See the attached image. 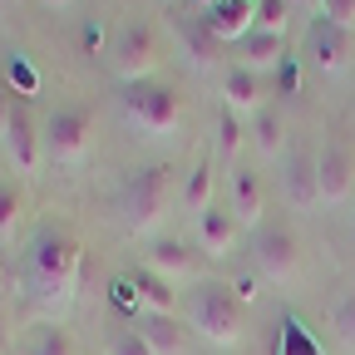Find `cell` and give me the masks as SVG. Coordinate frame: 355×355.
I'll return each instance as SVG.
<instances>
[{
	"mask_svg": "<svg viewBox=\"0 0 355 355\" xmlns=\"http://www.w3.org/2000/svg\"><path fill=\"white\" fill-rule=\"evenodd\" d=\"M79 266L84 252L64 227H44L35 232L30 252H25V286L40 306H69L74 286H79Z\"/></svg>",
	"mask_w": 355,
	"mask_h": 355,
	"instance_id": "1",
	"label": "cell"
},
{
	"mask_svg": "<svg viewBox=\"0 0 355 355\" xmlns=\"http://www.w3.org/2000/svg\"><path fill=\"white\" fill-rule=\"evenodd\" d=\"M188 331L207 345H237L247 331V301L232 291V282H198L188 291Z\"/></svg>",
	"mask_w": 355,
	"mask_h": 355,
	"instance_id": "2",
	"label": "cell"
},
{
	"mask_svg": "<svg viewBox=\"0 0 355 355\" xmlns=\"http://www.w3.org/2000/svg\"><path fill=\"white\" fill-rule=\"evenodd\" d=\"M168 173H173L168 163H148V168H133V173H128L119 212H123V227H128L133 237L153 232L158 222H163L168 198H173V178H168Z\"/></svg>",
	"mask_w": 355,
	"mask_h": 355,
	"instance_id": "3",
	"label": "cell"
},
{
	"mask_svg": "<svg viewBox=\"0 0 355 355\" xmlns=\"http://www.w3.org/2000/svg\"><path fill=\"white\" fill-rule=\"evenodd\" d=\"M40 128H44V158L55 168L89 163V153H94V109L89 104H60Z\"/></svg>",
	"mask_w": 355,
	"mask_h": 355,
	"instance_id": "4",
	"label": "cell"
},
{
	"mask_svg": "<svg viewBox=\"0 0 355 355\" xmlns=\"http://www.w3.org/2000/svg\"><path fill=\"white\" fill-rule=\"evenodd\" d=\"M123 114L139 133L163 139V133H173L178 119H183V99H178V89L163 84V79H139V84H123Z\"/></svg>",
	"mask_w": 355,
	"mask_h": 355,
	"instance_id": "5",
	"label": "cell"
},
{
	"mask_svg": "<svg viewBox=\"0 0 355 355\" xmlns=\"http://www.w3.org/2000/svg\"><path fill=\"white\" fill-rule=\"evenodd\" d=\"M109 64L123 84H139V79H153V69L163 64V40L148 20H128L114 30L109 40Z\"/></svg>",
	"mask_w": 355,
	"mask_h": 355,
	"instance_id": "6",
	"label": "cell"
},
{
	"mask_svg": "<svg viewBox=\"0 0 355 355\" xmlns=\"http://www.w3.org/2000/svg\"><path fill=\"white\" fill-rule=\"evenodd\" d=\"M252 252H257V272L277 286H286L301 272V237L291 222H261L252 237Z\"/></svg>",
	"mask_w": 355,
	"mask_h": 355,
	"instance_id": "7",
	"label": "cell"
},
{
	"mask_svg": "<svg viewBox=\"0 0 355 355\" xmlns=\"http://www.w3.org/2000/svg\"><path fill=\"white\" fill-rule=\"evenodd\" d=\"M306 64L316 69V74H326V79H336V74H345L350 64H355V30H345V25H331V20H311V30H306Z\"/></svg>",
	"mask_w": 355,
	"mask_h": 355,
	"instance_id": "8",
	"label": "cell"
},
{
	"mask_svg": "<svg viewBox=\"0 0 355 355\" xmlns=\"http://www.w3.org/2000/svg\"><path fill=\"white\" fill-rule=\"evenodd\" d=\"M282 193L296 212H311V207H321V178H316V148H311L306 139H296L291 133V144L282 153Z\"/></svg>",
	"mask_w": 355,
	"mask_h": 355,
	"instance_id": "9",
	"label": "cell"
},
{
	"mask_svg": "<svg viewBox=\"0 0 355 355\" xmlns=\"http://www.w3.org/2000/svg\"><path fill=\"white\" fill-rule=\"evenodd\" d=\"M316 178H321V202H350L355 198V153L345 139H326L316 148Z\"/></svg>",
	"mask_w": 355,
	"mask_h": 355,
	"instance_id": "10",
	"label": "cell"
},
{
	"mask_svg": "<svg viewBox=\"0 0 355 355\" xmlns=\"http://www.w3.org/2000/svg\"><path fill=\"white\" fill-rule=\"evenodd\" d=\"M237 232H242V222L232 217V207H222V202H212V207H202V212L193 217V237H198L202 257H212V261L232 257Z\"/></svg>",
	"mask_w": 355,
	"mask_h": 355,
	"instance_id": "11",
	"label": "cell"
},
{
	"mask_svg": "<svg viewBox=\"0 0 355 355\" xmlns=\"http://www.w3.org/2000/svg\"><path fill=\"white\" fill-rule=\"evenodd\" d=\"M217 44H242L257 30V0H212V6L198 15Z\"/></svg>",
	"mask_w": 355,
	"mask_h": 355,
	"instance_id": "12",
	"label": "cell"
},
{
	"mask_svg": "<svg viewBox=\"0 0 355 355\" xmlns=\"http://www.w3.org/2000/svg\"><path fill=\"white\" fill-rule=\"evenodd\" d=\"M0 144H6L15 173H30V168H40V158H44V128L35 123V114H30L25 104H15L10 128H6V139H0Z\"/></svg>",
	"mask_w": 355,
	"mask_h": 355,
	"instance_id": "13",
	"label": "cell"
},
{
	"mask_svg": "<svg viewBox=\"0 0 355 355\" xmlns=\"http://www.w3.org/2000/svg\"><path fill=\"white\" fill-rule=\"evenodd\" d=\"M222 104L252 119L261 104H272V84H266V74H257L247 64H227L222 69Z\"/></svg>",
	"mask_w": 355,
	"mask_h": 355,
	"instance_id": "14",
	"label": "cell"
},
{
	"mask_svg": "<svg viewBox=\"0 0 355 355\" xmlns=\"http://www.w3.org/2000/svg\"><path fill=\"white\" fill-rule=\"evenodd\" d=\"M227 207H232V217L242 222V227H261V222H266V188H261V173H252L247 163L232 168V178H227Z\"/></svg>",
	"mask_w": 355,
	"mask_h": 355,
	"instance_id": "15",
	"label": "cell"
},
{
	"mask_svg": "<svg viewBox=\"0 0 355 355\" xmlns=\"http://www.w3.org/2000/svg\"><path fill=\"white\" fill-rule=\"evenodd\" d=\"M247 133H252V148H257L261 158H282L296 128H291V119H286L282 104H261V109L247 119Z\"/></svg>",
	"mask_w": 355,
	"mask_h": 355,
	"instance_id": "16",
	"label": "cell"
},
{
	"mask_svg": "<svg viewBox=\"0 0 355 355\" xmlns=\"http://www.w3.org/2000/svg\"><path fill=\"white\" fill-rule=\"evenodd\" d=\"M144 266H153V272L168 277V282H188L193 277V252L178 237H153L148 252H144Z\"/></svg>",
	"mask_w": 355,
	"mask_h": 355,
	"instance_id": "17",
	"label": "cell"
},
{
	"mask_svg": "<svg viewBox=\"0 0 355 355\" xmlns=\"http://www.w3.org/2000/svg\"><path fill=\"white\" fill-rule=\"evenodd\" d=\"M128 286L139 291V301H144V311H158V316H178V291H173V282L168 277H158L153 266H133L128 272Z\"/></svg>",
	"mask_w": 355,
	"mask_h": 355,
	"instance_id": "18",
	"label": "cell"
},
{
	"mask_svg": "<svg viewBox=\"0 0 355 355\" xmlns=\"http://www.w3.org/2000/svg\"><path fill=\"white\" fill-rule=\"evenodd\" d=\"M237 64H247V69H257V74H272L282 60H286V35H277V30H252L242 44H237Z\"/></svg>",
	"mask_w": 355,
	"mask_h": 355,
	"instance_id": "19",
	"label": "cell"
},
{
	"mask_svg": "<svg viewBox=\"0 0 355 355\" xmlns=\"http://www.w3.org/2000/svg\"><path fill=\"white\" fill-rule=\"evenodd\" d=\"M139 336L148 340L153 355H183V326H178V316H158V311H144L139 321Z\"/></svg>",
	"mask_w": 355,
	"mask_h": 355,
	"instance_id": "20",
	"label": "cell"
},
{
	"mask_svg": "<svg viewBox=\"0 0 355 355\" xmlns=\"http://www.w3.org/2000/svg\"><path fill=\"white\" fill-rule=\"evenodd\" d=\"M247 144H252V133H247L242 114L222 104V109H217V158L237 168V158H242V148H247Z\"/></svg>",
	"mask_w": 355,
	"mask_h": 355,
	"instance_id": "21",
	"label": "cell"
},
{
	"mask_svg": "<svg viewBox=\"0 0 355 355\" xmlns=\"http://www.w3.org/2000/svg\"><path fill=\"white\" fill-rule=\"evenodd\" d=\"M178 40H183V55H188L198 69H212V64L222 60V44L212 40V30H207L202 20H183V25H178Z\"/></svg>",
	"mask_w": 355,
	"mask_h": 355,
	"instance_id": "22",
	"label": "cell"
},
{
	"mask_svg": "<svg viewBox=\"0 0 355 355\" xmlns=\"http://www.w3.org/2000/svg\"><path fill=\"white\" fill-rule=\"evenodd\" d=\"M212 173H217V168H212V158H198V163H193V173H188L183 207H188L193 217H198L202 207H212Z\"/></svg>",
	"mask_w": 355,
	"mask_h": 355,
	"instance_id": "23",
	"label": "cell"
},
{
	"mask_svg": "<svg viewBox=\"0 0 355 355\" xmlns=\"http://www.w3.org/2000/svg\"><path fill=\"white\" fill-rule=\"evenodd\" d=\"M331 331H336V340L355 355V286H350V291L331 306Z\"/></svg>",
	"mask_w": 355,
	"mask_h": 355,
	"instance_id": "24",
	"label": "cell"
},
{
	"mask_svg": "<svg viewBox=\"0 0 355 355\" xmlns=\"http://www.w3.org/2000/svg\"><path fill=\"white\" fill-rule=\"evenodd\" d=\"M277 355H321V345H316V336H311L301 321H282V340H277Z\"/></svg>",
	"mask_w": 355,
	"mask_h": 355,
	"instance_id": "25",
	"label": "cell"
},
{
	"mask_svg": "<svg viewBox=\"0 0 355 355\" xmlns=\"http://www.w3.org/2000/svg\"><path fill=\"white\" fill-rule=\"evenodd\" d=\"M20 188L10 183V178H0V242L15 237V222H20Z\"/></svg>",
	"mask_w": 355,
	"mask_h": 355,
	"instance_id": "26",
	"label": "cell"
},
{
	"mask_svg": "<svg viewBox=\"0 0 355 355\" xmlns=\"http://www.w3.org/2000/svg\"><path fill=\"white\" fill-rule=\"evenodd\" d=\"M25 355H74V345H69V336L60 326H44V331H35V340H30Z\"/></svg>",
	"mask_w": 355,
	"mask_h": 355,
	"instance_id": "27",
	"label": "cell"
},
{
	"mask_svg": "<svg viewBox=\"0 0 355 355\" xmlns=\"http://www.w3.org/2000/svg\"><path fill=\"white\" fill-rule=\"evenodd\" d=\"M286 20H291V6H286V0H257V30L286 35Z\"/></svg>",
	"mask_w": 355,
	"mask_h": 355,
	"instance_id": "28",
	"label": "cell"
},
{
	"mask_svg": "<svg viewBox=\"0 0 355 355\" xmlns=\"http://www.w3.org/2000/svg\"><path fill=\"white\" fill-rule=\"evenodd\" d=\"M6 79H10L15 94H35V89H40V74L30 69L25 55H10V60H6Z\"/></svg>",
	"mask_w": 355,
	"mask_h": 355,
	"instance_id": "29",
	"label": "cell"
},
{
	"mask_svg": "<svg viewBox=\"0 0 355 355\" xmlns=\"http://www.w3.org/2000/svg\"><path fill=\"white\" fill-rule=\"evenodd\" d=\"M109 355H153V350H148V340L139 336V326H123V331L109 336Z\"/></svg>",
	"mask_w": 355,
	"mask_h": 355,
	"instance_id": "30",
	"label": "cell"
},
{
	"mask_svg": "<svg viewBox=\"0 0 355 355\" xmlns=\"http://www.w3.org/2000/svg\"><path fill=\"white\" fill-rule=\"evenodd\" d=\"M296 84H301V64H296V60L286 55V60H282V64L272 69V94H291Z\"/></svg>",
	"mask_w": 355,
	"mask_h": 355,
	"instance_id": "31",
	"label": "cell"
},
{
	"mask_svg": "<svg viewBox=\"0 0 355 355\" xmlns=\"http://www.w3.org/2000/svg\"><path fill=\"white\" fill-rule=\"evenodd\" d=\"M321 20L355 30V0H321Z\"/></svg>",
	"mask_w": 355,
	"mask_h": 355,
	"instance_id": "32",
	"label": "cell"
},
{
	"mask_svg": "<svg viewBox=\"0 0 355 355\" xmlns=\"http://www.w3.org/2000/svg\"><path fill=\"white\" fill-rule=\"evenodd\" d=\"M10 114H15V94H10V84H0V139L10 128Z\"/></svg>",
	"mask_w": 355,
	"mask_h": 355,
	"instance_id": "33",
	"label": "cell"
},
{
	"mask_svg": "<svg viewBox=\"0 0 355 355\" xmlns=\"http://www.w3.org/2000/svg\"><path fill=\"white\" fill-rule=\"evenodd\" d=\"M232 291H237L242 301H252V296H257V277H242V282H232Z\"/></svg>",
	"mask_w": 355,
	"mask_h": 355,
	"instance_id": "34",
	"label": "cell"
},
{
	"mask_svg": "<svg viewBox=\"0 0 355 355\" xmlns=\"http://www.w3.org/2000/svg\"><path fill=\"white\" fill-rule=\"evenodd\" d=\"M291 10H321V0H286Z\"/></svg>",
	"mask_w": 355,
	"mask_h": 355,
	"instance_id": "35",
	"label": "cell"
},
{
	"mask_svg": "<svg viewBox=\"0 0 355 355\" xmlns=\"http://www.w3.org/2000/svg\"><path fill=\"white\" fill-rule=\"evenodd\" d=\"M44 6H50V10H64V6H69V0H44Z\"/></svg>",
	"mask_w": 355,
	"mask_h": 355,
	"instance_id": "36",
	"label": "cell"
},
{
	"mask_svg": "<svg viewBox=\"0 0 355 355\" xmlns=\"http://www.w3.org/2000/svg\"><path fill=\"white\" fill-rule=\"evenodd\" d=\"M10 6H15V0H0V15H6V10H10Z\"/></svg>",
	"mask_w": 355,
	"mask_h": 355,
	"instance_id": "37",
	"label": "cell"
},
{
	"mask_svg": "<svg viewBox=\"0 0 355 355\" xmlns=\"http://www.w3.org/2000/svg\"><path fill=\"white\" fill-rule=\"evenodd\" d=\"M207 6H212V0H202V10H207Z\"/></svg>",
	"mask_w": 355,
	"mask_h": 355,
	"instance_id": "38",
	"label": "cell"
}]
</instances>
